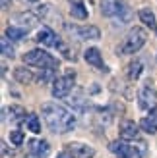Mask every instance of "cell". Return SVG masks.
<instances>
[{
	"label": "cell",
	"mask_w": 157,
	"mask_h": 158,
	"mask_svg": "<svg viewBox=\"0 0 157 158\" xmlns=\"http://www.w3.org/2000/svg\"><path fill=\"white\" fill-rule=\"evenodd\" d=\"M43 120L52 133H68L76 127V116L56 102H47L41 106Z\"/></svg>",
	"instance_id": "cell-1"
},
{
	"label": "cell",
	"mask_w": 157,
	"mask_h": 158,
	"mask_svg": "<svg viewBox=\"0 0 157 158\" xmlns=\"http://www.w3.org/2000/svg\"><path fill=\"white\" fill-rule=\"evenodd\" d=\"M146 41H147V33H146V31L142 27H132L128 31V35L124 37L122 44L116 48V52H119V54H134V52H138L146 44Z\"/></svg>",
	"instance_id": "cell-2"
},
{
	"label": "cell",
	"mask_w": 157,
	"mask_h": 158,
	"mask_svg": "<svg viewBox=\"0 0 157 158\" xmlns=\"http://www.w3.org/2000/svg\"><path fill=\"white\" fill-rule=\"evenodd\" d=\"M23 62L27 66H35L41 69H56L58 68V60L41 48H35V50H29L27 54H23Z\"/></svg>",
	"instance_id": "cell-3"
},
{
	"label": "cell",
	"mask_w": 157,
	"mask_h": 158,
	"mask_svg": "<svg viewBox=\"0 0 157 158\" xmlns=\"http://www.w3.org/2000/svg\"><path fill=\"white\" fill-rule=\"evenodd\" d=\"M111 152L116 156V158H142L144 154V147H136V145H130L128 141H113L111 145Z\"/></svg>",
	"instance_id": "cell-4"
},
{
	"label": "cell",
	"mask_w": 157,
	"mask_h": 158,
	"mask_svg": "<svg viewBox=\"0 0 157 158\" xmlns=\"http://www.w3.org/2000/svg\"><path fill=\"white\" fill-rule=\"evenodd\" d=\"M138 102L142 110H153L155 102H157V91L151 81H146L138 91Z\"/></svg>",
	"instance_id": "cell-5"
},
{
	"label": "cell",
	"mask_w": 157,
	"mask_h": 158,
	"mask_svg": "<svg viewBox=\"0 0 157 158\" xmlns=\"http://www.w3.org/2000/svg\"><path fill=\"white\" fill-rule=\"evenodd\" d=\"M74 89V73H66L56 77L52 81V97L54 98H66Z\"/></svg>",
	"instance_id": "cell-6"
},
{
	"label": "cell",
	"mask_w": 157,
	"mask_h": 158,
	"mask_svg": "<svg viewBox=\"0 0 157 158\" xmlns=\"http://www.w3.org/2000/svg\"><path fill=\"white\" fill-rule=\"evenodd\" d=\"M66 29L80 41H97L101 37V31L95 25H66Z\"/></svg>",
	"instance_id": "cell-7"
},
{
	"label": "cell",
	"mask_w": 157,
	"mask_h": 158,
	"mask_svg": "<svg viewBox=\"0 0 157 158\" xmlns=\"http://www.w3.org/2000/svg\"><path fill=\"white\" fill-rule=\"evenodd\" d=\"M66 152L72 158H93V156H95V148H93L91 145L74 141V143H68L66 145Z\"/></svg>",
	"instance_id": "cell-8"
},
{
	"label": "cell",
	"mask_w": 157,
	"mask_h": 158,
	"mask_svg": "<svg viewBox=\"0 0 157 158\" xmlns=\"http://www.w3.org/2000/svg\"><path fill=\"white\" fill-rule=\"evenodd\" d=\"M37 23H39V15L33 14V12H20V14L14 15V25L23 29V31L33 29Z\"/></svg>",
	"instance_id": "cell-9"
},
{
	"label": "cell",
	"mask_w": 157,
	"mask_h": 158,
	"mask_svg": "<svg viewBox=\"0 0 157 158\" xmlns=\"http://www.w3.org/2000/svg\"><path fill=\"white\" fill-rule=\"evenodd\" d=\"M37 43H41L45 46H52V48H60V39L56 37V33L51 29V27H43V29H39V33H37Z\"/></svg>",
	"instance_id": "cell-10"
},
{
	"label": "cell",
	"mask_w": 157,
	"mask_h": 158,
	"mask_svg": "<svg viewBox=\"0 0 157 158\" xmlns=\"http://www.w3.org/2000/svg\"><path fill=\"white\" fill-rule=\"evenodd\" d=\"M27 147H29V152L35 158H47L51 154V145L45 139H31L27 143Z\"/></svg>",
	"instance_id": "cell-11"
},
{
	"label": "cell",
	"mask_w": 157,
	"mask_h": 158,
	"mask_svg": "<svg viewBox=\"0 0 157 158\" xmlns=\"http://www.w3.org/2000/svg\"><path fill=\"white\" fill-rule=\"evenodd\" d=\"M37 15H39V19H43V21H47V23H60L62 21V18H60V14L54 10V8L51 6V4H41L37 8V12H35Z\"/></svg>",
	"instance_id": "cell-12"
},
{
	"label": "cell",
	"mask_w": 157,
	"mask_h": 158,
	"mask_svg": "<svg viewBox=\"0 0 157 158\" xmlns=\"http://www.w3.org/2000/svg\"><path fill=\"white\" fill-rule=\"evenodd\" d=\"M122 10H124V4L120 0H103L101 2V14L107 15V18H116Z\"/></svg>",
	"instance_id": "cell-13"
},
{
	"label": "cell",
	"mask_w": 157,
	"mask_h": 158,
	"mask_svg": "<svg viewBox=\"0 0 157 158\" xmlns=\"http://www.w3.org/2000/svg\"><path fill=\"white\" fill-rule=\"evenodd\" d=\"M120 139L122 141L138 139V125L134 120H122L120 122Z\"/></svg>",
	"instance_id": "cell-14"
},
{
	"label": "cell",
	"mask_w": 157,
	"mask_h": 158,
	"mask_svg": "<svg viewBox=\"0 0 157 158\" xmlns=\"http://www.w3.org/2000/svg\"><path fill=\"white\" fill-rule=\"evenodd\" d=\"M83 58H85V62H87L89 66L97 68V69H105V64H103V56H101L99 48H95V46H91V48H87V50H85Z\"/></svg>",
	"instance_id": "cell-15"
},
{
	"label": "cell",
	"mask_w": 157,
	"mask_h": 158,
	"mask_svg": "<svg viewBox=\"0 0 157 158\" xmlns=\"http://www.w3.org/2000/svg\"><path fill=\"white\" fill-rule=\"evenodd\" d=\"M140 127H142L146 133H150V135L157 133V108L150 110V114H147L146 118H142V122H140Z\"/></svg>",
	"instance_id": "cell-16"
},
{
	"label": "cell",
	"mask_w": 157,
	"mask_h": 158,
	"mask_svg": "<svg viewBox=\"0 0 157 158\" xmlns=\"http://www.w3.org/2000/svg\"><path fill=\"white\" fill-rule=\"evenodd\" d=\"M25 122V110L21 106H10V108H4V122Z\"/></svg>",
	"instance_id": "cell-17"
},
{
	"label": "cell",
	"mask_w": 157,
	"mask_h": 158,
	"mask_svg": "<svg viewBox=\"0 0 157 158\" xmlns=\"http://www.w3.org/2000/svg\"><path fill=\"white\" fill-rule=\"evenodd\" d=\"M70 2V14L76 19H87V10H85L83 0H68Z\"/></svg>",
	"instance_id": "cell-18"
},
{
	"label": "cell",
	"mask_w": 157,
	"mask_h": 158,
	"mask_svg": "<svg viewBox=\"0 0 157 158\" xmlns=\"http://www.w3.org/2000/svg\"><path fill=\"white\" fill-rule=\"evenodd\" d=\"M14 77H16V81H18V83H23V85H27V83H33V81H35L33 72H31L29 68H23V66H20V68H16V69H14Z\"/></svg>",
	"instance_id": "cell-19"
},
{
	"label": "cell",
	"mask_w": 157,
	"mask_h": 158,
	"mask_svg": "<svg viewBox=\"0 0 157 158\" xmlns=\"http://www.w3.org/2000/svg\"><path fill=\"white\" fill-rule=\"evenodd\" d=\"M138 15H140V19L144 21V25H147L151 31H155V33H157V21H155V15H153L151 10H147V8H142Z\"/></svg>",
	"instance_id": "cell-20"
},
{
	"label": "cell",
	"mask_w": 157,
	"mask_h": 158,
	"mask_svg": "<svg viewBox=\"0 0 157 158\" xmlns=\"http://www.w3.org/2000/svg\"><path fill=\"white\" fill-rule=\"evenodd\" d=\"M132 18V12L128 10V6H124V10L114 18V27H122V25H126V23L130 21Z\"/></svg>",
	"instance_id": "cell-21"
},
{
	"label": "cell",
	"mask_w": 157,
	"mask_h": 158,
	"mask_svg": "<svg viewBox=\"0 0 157 158\" xmlns=\"http://www.w3.org/2000/svg\"><path fill=\"white\" fill-rule=\"evenodd\" d=\"M25 33H27V31H23L20 27H16V25H10L6 29V37L10 39V41H20V39L25 37Z\"/></svg>",
	"instance_id": "cell-22"
},
{
	"label": "cell",
	"mask_w": 157,
	"mask_h": 158,
	"mask_svg": "<svg viewBox=\"0 0 157 158\" xmlns=\"http://www.w3.org/2000/svg\"><path fill=\"white\" fill-rule=\"evenodd\" d=\"M142 62L140 60H134L132 64L128 66V79H132V81H136V79L140 77V73H142Z\"/></svg>",
	"instance_id": "cell-23"
},
{
	"label": "cell",
	"mask_w": 157,
	"mask_h": 158,
	"mask_svg": "<svg viewBox=\"0 0 157 158\" xmlns=\"http://www.w3.org/2000/svg\"><path fill=\"white\" fill-rule=\"evenodd\" d=\"M25 127H27L31 133H39V131H41V122H39V118H37L35 114H29V116H27Z\"/></svg>",
	"instance_id": "cell-24"
},
{
	"label": "cell",
	"mask_w": 157,
	"mask_h": 158,
	"mask_svg": "<svg viewBox=\"0 0 157 158\" xmlns=\"http://www.w3.org/2000/svg\"><path fill=\"white\" fill-rule=\"evenodd\" d=\"M0 48H2V54L6 58H14L16 56V52H14V46L10 43V39L8 37H2V41H0Z\"/></svg>",
	"instance_id": "cell-25"
},
{
	"label": "cell",
	"mask_w": 157,
	"mask_h": 158,
	"mask_svg": "<svg viewBox=\"0 0 157 158\" xmlns=\"http://www.w3.org/2000/svg\"><path fill=\"white\" fill-rule=\"evenodd\" d=\"M39 83H49V81H54V69H41L39 73Z\"/></svg>",
	"instance_id": "cell-26"
},
{
	"label": "cell",
	"mask_w": 157,
	"mask_h": 158,
	"mask_svg": "<svg viewBox=\"0 0 157 158\" xmlns=\"http://www.w3.org/2000/svg\"><path fill=\"white\" fill-rule=\"evenodd\" d=\"M10 141H12L14 145H21V143H23V133L18 131V129H16V131H10Z\"/></svg>",
	"instance_id": "cell-27"
},
{
	"label": "cell",
	"mask_w": 157,
	"mask_h": 158,
	"mask_svg": "<svg viewBox=\"0 0 157 158\" xmlns=\"http://www.w3.org/2000/svg\"><path fill=\"white\" fill-rule=\"evenodd\" d=\"M12 156H14V152H12V151H8L6 143H2V158H12Z\"/></svg>",
	"instance_id": "cell-28"
},
{
	"label": "cell",
	"mask_w": 157,
	"mask_h": 158,
	"mask_svg": "<svg viewBox=\"0 0 157 158\" xmlns=\"http://www.w3.org/2000/svg\"><path fill=\"white\" fill-rule=\"evenodd\" d=\"M0 2H2V8H8V6H10V0H0Z\"/></svg>",
	"instance_id": "cell-29"
},
{
	"label": "cell",
	"mask_w": 157,
	"mask_h": 158,
	"mask_svg": "<svg viewBox=\"0 0 157 158\" xmlns=\"http://www.w3.org/2000/svg\"><path fill=\"white\" fill-rule=\"evenodd\" d=\"M58 158H72V156H70V154H68V152H62V154H60V156H58Z\"/></svg>",
	"instance_id": "cell-30"
}]
</instances>
